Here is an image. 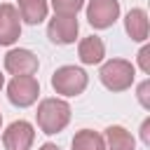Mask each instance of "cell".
<instances>
[{
    "instance_id": "cell-1",
    "label": "cell",
    "mask_w": 150,
    "mask_h": 150,
    "mask_svg": "<svg viewBox=\"0 0 150 150\" xmlns=\"http://www.w3.org/2000/svg\"><path fill=\"white\" fill-rule=\"evenodd\" d=\"M35 122H38L42 134H47V136L59 134L70 122V105L63 98H42L38 103Z\"/></svg>"
},
{
    "instance_id": "cell-2",
    "label": "cell",
    "mask_w": 150,
    "mask_h": 150,
    "mask_svg": "<svg viewBox=\"0 0 150 150\" xmlns=\"http://www.w3.org/2000/svg\"><path fill=\"white\" fill-rule=\"evenodd\" d=\"M101 84L110 91H127L136 80V66L127 59H108L98 70Z\"/></svg>"
},
{
    "instance_id": "cell-3",
    "label": "cell",
    "mask_w": 150,
    "mask_h": 150,
    "mask_svg": "<svg viewBox=\"0 0 150 150\" xmlns=\"http://www.w3.org/2000/svg\"><path fill=\"white\" fill-rule=\"evenodd\" d=\"M89 84V75L77 66H61L52 73V89L61 96H80Z\"/></svg>"
},
{
    "instance_id": "cell-4",
    "label": "cell",
    "mask_w": 150,
    "mask_h": 150,
    "mask_svg": "<svg viewBox=\"0 0 150 150\" xmlns=\"http://www.w3.org/2000/svg\"><path fill=\"white\" fill-rule=\"evenodd\" d=\"M40 96V82L33 75H14L7 84V98L16 108H28Z\"/></svg>"
},
{
    "instance_id": "cell-5",
    "label": "cell",
    "mask_w": 150,
    "mask_h": 150,
    "mask_svg": "<svg viewBox=\"0 0 150 150\" xmlns=\"http://www.w3.org/2000/svg\"><path fill=\"white\" fill-rule=\"evenodd\" d=\"M120 19V0H89L87 2V21L91 28H110Z\"/></svg>"
},
{
    "instance_id": "cell-6",
    "label": "cell",
    "mask_w": 150,
    "mask_h": 150,
    "mask_svg": "<svg viewBox=\"0 0 150 150\" xmlns=\"http://www.w3.org/2000/svg\"><path fill=\"white\" fill-rule=\"evenodd\" d=\"M33 141H35V129L26 120H16V122H12L2 131V145H5V150H30Z\"/></svg>"
},
{
    "instance_id": "cell-7",
    "label": "cell",
    "mask_w": 150,
    "mask_h": 150,
    "mask_svg": "<svg viewBox=\"0 0 150 150\" xmlns=\"http://www.w3.org/2000/svg\"><path fill=\"white\" fill-rule=\"evenodd\" d=\"M77 33H80V23L75 16L54 14V19H49V23H47V38L54 45H73Z\"/></svg>"
},
{
    "instance_id": "cell-8",
    "label": "cell",
    "mask_w": 150,
    "mask_h": 150,
    "mask_svg": "<svg viewBox=\"0 0 150 150\" xmlns=\"http://www.w3.org/2000/svg\"><path fill=\"white\" fill-rule=\"evenodd\" d=\"M38 66H40V61L30 49L16 47L5 54V70L9 75H33L38 70Z\"/></svg>"
},
{
    "instance_id": "cell-9",
    "label": "cell",
    "mask_w": 150,
    "mask_h": 150,
    "mask_svg": "<svg viewBox=\"0 0 150 150\" xmlns=\"http://www.w3.org/2000/svg\"><path fill=\"white\" fill-rule=\"evenodd\" d=\"M21 35V16L12 2L0 5V45L9 47L19 40Z\"/></svg>"
},
{
    "instance_id": "cell-10",
    "label": "cell",
    "mask_w": 150,
    "mask_h": 150,
    "mask_svg": "<svg viewBox=\"0 0 150 150\" xmlns=\"http://www.w3.org/2000/svg\"><path fill=\"white\" fill-rule=\"evenodd\" d=\"M124 30L134 42H145L148 40V30H150L145 9H141V7L129 9L127 16H124Z\"/></svg>"
},
{
    "instance_id": "cell-11",
    "label": "cell",
    "mask_w": 150,
    "mask_h": 150,
    "mask_svg": "<svg viewBox=\"0 0 150 150\" xmlns=\"http://www.w3.org/2000/svg\"><path fill=\"white\" fill-rule=\"evenodd\" d=\"M77 56L84 66H94V63H101L103 56H105V45L98 35H87L80 40L77 45Z\"/></svg>"
},
{
    "instance_id": "cell-12",
    "label": "cell",
    "mask_w": 150,
    "mask_h": 150,
    "mask_svg": "<svg viewBox=\"0 0 150 150\" xmlns=\"http://www.w3.org/2000/svg\"><path fill=\"white\" fill-rule=\"evenodd\" d=\"M16 12L21 16V21H26L30 26H38L47 19L49 2L47 0H16Z\"/></svg>"
},
{
    "instance_id": "cell-13",
    "label": "cell",
    "mask_w": 150,
    "mask_h": 150,
    "mask_svg": "<svg viewBox=\"0 0 150 150\" xmlns=\"http://www.w3.org/2000/svg\"><path fill=\"white\" fill-rule=\"evenodd\" d=\"M103 141H105V150H136V138L131 136V131H127L120 124L105 127Z\"/></svg>"
},
{
    "instance_id": "cell-14",
    "label": "cell",
    "mask_w": 150,
    "mask_h": 150,
    "mask_svg": "<svg viewBox=\"0 0 150 150\" xmlns=\"http://www.w3.org/2000/svg\"><path fill=\"white\" fill-rule=\"evenodd\" d=\"M70 148L73 150H105V141H103V134L94 129H80L73 136Z\"/></svg>"
},
{
    "instance_id": "cell-15",
    "label": "cell",
    "mask_w": 150,
    "mask_h": 150,
    "mask_svg": "<svg viewBox=\"0 0 150 150\" xmlns=\"http://www.w3.org/2000/svg\"><path fill=\"white\" fill-rule=\"evenodd\" d=\"M82 7H84V0H52V9L59 16H77Z\"/></svg>"
},
{
    "instance_id": "cell-16",
    "label": "cell",
    "mask_w": 150,
    "mask_h": 150,
    "mask_svg": "<svg viewBox=\"0 0 150 150\" xmlns=\"http://www.w3.org/2000/svg\"><path fill=\"white\" fill-rule=\"evenodd\" d=\"M148 91H150V80H143V82L138 84V103H141L145 110H150V98H148Z\"/></svg>"
},
{
    "instance_id": "cell-17",
    "label": "cell",
    "mask_w": 150,
    "mask_h": 150,
    "mask_svg": "<svg viewBox=\"0 0 150 150\" xmlns=\"http://www.w3.org/2000/svg\"><path fill=\"white\" fill-rule=\"evenodd\" d=\"M138 68H141L143 73H150V47H148V45L138 52Z\"/></svg>"
},
{
    "instance_id": "cell-18",
    "label": "cell",
    "mask_w": 150,
    "mask_h": 150,
    "mask_svg": "<svg viewBox=\"0 0 150 150\" xmlns=\"http://www.w3.org/2000/svg\"><path fill=\"white\" fill-rule=\"evenodd\" d=\"M141 141L145 145H150V117L143 120V124H141Z\"/></svg>"
},
{
    "instance_id": "cell-19",
    "label": "cell",
    "mask_w": 150,
    "mask_h": 150,
    "mask_svg": "<svg viewBox=\"0 0 150 150\" xmlns=\"http://www.w3.org/2000/svg\"><path fill=\"white\" fill-rule=\"evenodd\" d=\"M38 150H61V148H59L56 143H45V145H40Z\"/></svg>"
},
{
    "instance_id": "cell-20",
    "label": "cell",
    "mask_w": 150,
    "mask_h": 150,
    "mask_svg": "<svg viewBox=\"0 0 150 150\" xmlns=\"http://www.w3.org/2000/svg\"><path fill=\"white\" fill-rule=\"evenodd\" d=\"M2 87H5V75L0 73V89H2Z\"/></svg>"
},
{
    "instance_id": "cell-21",
    "label": "cell",
    "mask_w": 150,
    "mask_h": 150,
    "mask_svg": "<svg viewBox=\"0 0 150 150\" xmlns=\"http://www.w3.org/2000/svg\"><path fill=\"white\" fill-rule=\"evenodd\" d=\"M0 129H2V112H0Z\"/></svg>"
}]
</instances>
